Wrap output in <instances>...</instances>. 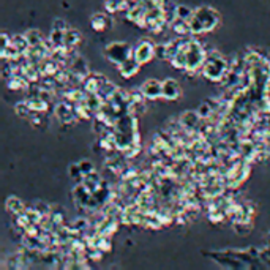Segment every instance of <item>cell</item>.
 I'll use <instances>...</instances> for the list:
<instances>
[{"instance_id":"obj_15","label":"cell","mask_w":270,"mask_h":270,"mask_svg":"<svg viewBox=\"0 0 270 270\" xmlns=\"http://www.w3.org/2000/svg\"><path fill=\"white\" fill-rule=\"evenodd\" d=\"M52 28H55V30H68V25H66V22L63 21V19L57 17L52 22Z\"/></svg>"},{"instance_id":"obj_7","label":"cell","mask_w":270,"mask_h":270,"mask_svg":"<svg viewBox=\"0 0 270 270\" xmlns=\"http://www.w3.org/2000/svg\"><path fill=\"white\" fill-rule=\"evenodd\" d=\"M117 68H119L122 76H125V78H131V76L138 74V71L141 70V65L136 62L134 57H130L128 60H125L123 63H120Z\"/></svg>"},{"instance_id":"obj_14","label":"cell","mask_w":270,"mask_h":270,"mask_svg":"<svg viewBox=\"0 0 270 270\" xmlns=\"http://www.w3.org/2000/svg\"><path fill=\"white\" fill-rule=\"evenodd\" d=\"M79 166H81V171H82V174L84 176H87V174H90V172H93V163L92 161H89V160H82V161H79Z\"/></svg>"},{"instance_id":"obj_2","label":"cell","mask_w":270,"mask_h":270,"mask_svg":"<svg viewBox=\"0 0 270 270\" xmlns=\"http://www.w3.org/2000/svg\"><path fill=\"white\" fill-rule=\"evenodd\" d=\"M104 55L109 62H112L114 65H120L125 60H128L130 57H133V49L130 47L128 43L123 41H114L111 44L106 46L104 49Z\"/></svg>"},{"instance_id":"obj_6","label":"cell","mask_w":270,"mask_h":270,"mask_svg":"<svg viewBox=\"0 0 270 270\" xmlns=\"http://www.w3.org/2000/svg\"><path fill=\"white\" fill-rule=\"evenodd\" d=\"M180 96V85L174 79L163 81V100L174 101Z\"/></svg>"},{"instance_id":"obj_9","label":"cell","mask_w":270,"mask_h":270,"mask_svg":"<svg viewBox=\"0 0 270 270\" xmlns=\"http://www.w3.org/2000/svg\"><path fill=\"white\" fill-rule=\"evenodd\" d=\"M171 28H172V32L177 33V36L193 35V33H191V25H190V21H187V19L176 17L174 21L171 22Z\"/></svg>"},{"instance_id":"obj_3","label":"cell","mask_w":270,"mask_h":270,"mask_svg":"<svg viewBox=\"0 0 270 270\" xmlns=\"http://www.w3.org/2000/svg\"><path fill=\"white\" fill-rule=\"evenodd\" d=\"M155 46L157 44H153L147 38H142L136 44V47L133 49V57L136 59L139 65H146L155 57Z\"/></svg>"},{"instance_id":"obj_12","label":"cell","mask_w":270,"mask_h":270,"mask_svg":"<svg viewBox=\"0 0 270 270\" xmlns=\"http://www.w3.org/2000/svg\"><path fill=\"white\" fill-rule=\"evenodd\" d=\"M25 38H27V41L30 46H38V44H43L46 38L41 35L40 30H36V28H30V30H27L25 33Z\"/></svg>"},{"instance_id":"obj_10","label":"cell","mask_w":270,"mask_h":270,"mask_svg":"<svg viewBox=\"0 0 270 270\" xmlns=\"http://www.w3.org/2000/svg\"><path fill=\"white\" fill-rule=\"evenodd\" d=\"M5 207H6V210L9 212V214L14 215V217L19 215V214H24V212H25L24 202L19 199V198H8Z\"/></svg>"},{"instance_id":"obj_8","label":"cell","mask_w":270,"mask_h":270,"mask_svg":"<svg viewBox=\"0 0 270 270\" xmlns=\"http://www.w3.org/2000/svg\"><path fill=\"white\" fill-rule=\"evenodd\" d=\"M90 25L95 32H104L106 28L111 27V19L104 13H95L90 17Z\"/></svg>"},{"instance_id":"obj_1","label":"cell","mask_w":270,"mask_h":270,"mask_svg":"<svg viewBox=\"0 0 270 270\" xmlns=\"http://www.w3.org/2000/svg\"><path fill=\"white\" fill-rule=\"evenodd\" d=\"M218 24H220V14L217 13V9L210 8V6L196 8L195 14H193V17L190 19L193 35L212 32Z\"/></svg>"},{"instance_id":"obj_13","label":"cell","mask_w":270,"mask_h":270,"mask_svg":"<svg viewBox=\"0 0 270 270\" xmlns=\"http://www.w3.org/2000/svg\"><path fill=\"white\" fill-rule=\"evenodd\" d=\"M193 14H195V9H191L190 6H187V5H176V17L187 19V21H190V19L193 17Z\"/></svg>"},{"instance_id":"obj_11","label":"cell","mask_w":270,"mask_h":270,"mask_svg":"<svg viewBox=\"0 0 270 270\" xmlns=\"http://www.w3.org/2000/svg\"><path fill=\"white\" fill-rule=\"evenodd\" d=\"M81 40H82L81 32L76 30V28L68 27V30L65 32V46L66 47H76L81 43Z\"/></svg>"},{"instance_id":"obj_4","label":"cell","mask_w":270,"mask_h":270,"mask_svg":"<svg viewBox=\"0 0 270 270\" xmlns=\"http://www.w3.org/2000/svg\"><path fill=\"white\" fill-rule=\"evenodd\" d=\"M141 90L147 100H160L163 98V82L158 79H147L141 85Z\"/></svg>"},{"instance_id":"obj_5","label":"cell","mask_w":270,"mask_h":270,"mask_svg":"<svg viewBox=\"0 0 270 270\" xmlns=\"http://www.w3.org/2000/svg\"><path fill=\"white\" fill-rule=\"evenodd\" d=\"M201 122H202V119L198 114V111H185L179 119V123L188 131H196L199 128Z\"/></svg>"}]
</instances>
